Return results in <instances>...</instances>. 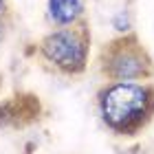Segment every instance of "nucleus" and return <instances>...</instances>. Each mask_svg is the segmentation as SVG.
I'll list each match as a JSON object with an SVG mask.
<instances>
[{"label": "nucleus", "mask_w": 154, "mask_h": 154, "mask_svg": "<svg viewBox=\"0 0 154 154\" xmlns=\"http://www.w3.org/2000/svg\"><path fill=\"white\" fill-rule=\"evenodd\" d=\"M101 123L117 137H137L154 115L152 82H108L97 93Z\"/></svg>", "instance_id": "f257e3e1"}, {"label": "nucleus", "mask_w": 154, "mask_h": 154, "mask_svg": "<svg viewBox=\"0 0 154 154\" xmlns=\"http://www.w3.org/2000/svg\"><path fill=\"white\" fill-rule=\"evenodd\" d=\"M38 53L51 68L62 75L75 77L88 68L90 33L84 22L73 26H57L38 42Z\"/></svg>", "instance_id": "f03ea898"}, {"label": "nucleus", "mask_w": 154, "mask_h": 154, "mask_svg": "<svg viewBox=\"0 0 154 154\" xmlns=\"http://www.w3.org/2000/svg\"><path fill=\"white\" fill-rule=\"evenodd\" d=\"M99 71L108 82H150L154 62L134 33H125L103 44Z\"/></svg>", "instance_id": "7ed1b4c3"}, {"label": "nucleus", "mask_w": 154, "mask_h": 154, "mask_svg": "<svg viewBox=\"0 0 154 154\" xmlns=\"http://www.w3.org/2000/svg\"><path fill=\"white\" fill-rule=\"evenodd\" d=\"M84 0H48L46 16L53 26H73L84 18Z\"/></svg>", "instance_id": "20e7f679"}, {"label": "nucleus", "mask_w": 154, "mask_h": 154, "mask_svg": "<svg viewBox=\"0 0 154 154\" xmlns=\"http://www.w3.org/2000/svg\"><path fill=\"white\" fill-rule=\"evenodd\" d=\"M112 29L117 33H121V35L132 33V20H130V11L128 9H119L112 16Z\"/></svg>", "instance_id": "39448f33"}, {"label": "nucleus", "mask_w": 154, "mask_h": 154, "mask_svg": "<svg viewBox=\"0 0 154 154\" xmlns=\"http://www.w3.org/2000/svg\"><path fill=\"white\" fill-rule=\"evenodd\" d=\"M5 38H7V22H5V18H0V46H2Z\"/></svg>", "instance_id": "423d86ee"}, {"label": "nucleus", "mask_w": 154, "mask_h": 154, "mask_svg": "<svg viewBox=\"0 0 154 154\" xmlns=\"http://www.w3.org/2000/svg\"><path fill=\"white\" fill-rule=\"evenodd\" d=\"M7 7H9V0H0V18H5Z\"/></svg>", "instance_id": "0eeeda50"}]
</instances>
